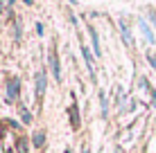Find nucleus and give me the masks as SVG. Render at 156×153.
Masks as SVG:
<instances>
[{"label":"nucleus","mask_w":156,"mask_h":153,"mask_svg":"<svg viewBox=\"0 0 156 153\" xmlns=\"http://www.w3.org/2000/svg\"><path fill=\"white\" fill-rule=\"evenodd\" d=\"M18 90H20L18 77H12V79H9V83H7V99H9V101H14V99L18 97Z\"/></svg>","instance_id":"f257e3e1"},{"label":"nucleus","mask_w":156,"mask_h":153,"mask_svg":"<svg viewBox=\"0 0 156 153\" xmlns=\"http://www.w3.org/2000/svg\"><path fill=\"white\" fill-rule=\"evenodd\" d=\"M50 65H52V72H55L57 81H61V70H59V56H57L55 47H52V52H50Z\"/></svg>","instance_id":"f03ea898"},{"label":"nucleus","mask_w":156,"mask_h":153,"mask_svg":"<svg viewBox=\"0 0 156 153\" xmlns=\"http://www.w3.org/2000/svg\"><path fill=\"white\" fill-rule=\"evenodd\" d=\"M45 95V72H39L36 75V97H43Z\"/></svg>","instance_id":"7ed1b4c3"},{"label":"nucleus","mask_w":156,"mask_h":153,"mask_svg":"<svg viewBox=\"0 0 156 153\" xmlns=\"http://www.w3.org/2000/svg\"><path fill=\"white\" fill-rule=\"evenodd\" d=\"M90 32V38H93V50H95V56H100L102 52H100V43H98V32H95V27H88Z\"/></svg>","instance_id":"20e7f679"},{"label":"nucleus","mask_w":156,"mask_h":153,"mask_svg":"<svg viewBox=\"0 0 156 153\" xmlns=\"http://www.w3.org/2000/svg\"><path fill=\"white\" fill-rule=\"evenodd\" d=\"M82 54H84V61H86V65H88V70L95 72V70H93V56L88 54V50H86V47H82Z\"/></svg>","instance_id":"39448f33"},{"label":"nucleus","mask_w":156,"mask_h":153,"mask_svg":"<svg viewBox=\"0 0 156 153\" xmlns=\"http://www.w3.org/2000/svg\"><path fill=\"white\" fill-rule=\"evenodd\" d=\"M120 27H122V34H125V43L129 45V43H131V34H129V27H127L125 20H120Z\"/></svg>","instance_id":"423d86ee"},{"label":"nucleus","mask_w":156,"mask_h":153,"mask_svg":"<svg viewBox=\"0 0 156 153\" xmlns=\"http://www.w3.org/2000/svg\"><path fill=\"white\" fill-rule=\"evenodd\" d=\"M20 115H23V122H27V124L32 122V113H30V110H27V108H25V106H23V108H20Z\"/></svg>","instance_id":"0eeeda50"},{"label":"nucleus","mask_w":156,"mask_h":153,"mask_svg":"<svg viewBox=\"0 0 156 153\" xmlns=\"http://www.w3.org/2000/svg\"><path fill=\"white\" fill-rule=\"evenodd\" d=\"M43 142H45V135H43V133H36V135H34V146H43Z\"/></svg>","instance_id":"6e6552de"},{"label":"nucleus","mask_w":156,"mask_h":153,"mask_svg":"<svg viewBox=\"0 0 156 153\" xmlns=\"http://www.w3.org/2000/svg\"><path fill=\"white\" fill-rule=\"evenodd\" d=\"M100 101H102V117H106V101H104V92H100Z\"/></svg>","instance_id":"1a4fd4ad"},{"label":"nucleus","mask_w":156,"mask_h":153,"mask_svg":"<svg viewBox=\"0 0 156 153\" xmlns=\"http://www.w3.org/2000/svg\"><path fill=\"white\" fill-rule=\"evenodd\" d=\"M140 27H143V32H145V36H147L149 41H154V36H152V32H149V27H147V25H145V23H140Z\"/></svg>","instance_id":"9d476101"},{"label":"nucleus","mask_w":156,"mask_h":153,"mask_svg":"<svg viewBox=\"0 0 156 153\" xmlns=\"http://www.w3.org/2000/svg\"><path fill=\"white\" fill-rule=\"evenodd\" d=\"M18 153H27V146H25V140L18 142Z\"/></svg>","instance_id":"9b49d317"},{"label":"nucleus","mask_w":156,"mask_h":153,"mask_svg":"<svg viewBox=\"0 0 156 153\" xmlns=\"http://www.w3.org/2000/svg\"><path fill=\"white\" fill-rule=\"evenodd\" d=\"M147 59H149V63H152L154 70H156V56H154V54H147Z\"/></svg>","instance_id":"f8f14e48"},{"label":"nucleus","mask_w":156,"mask_h":153,"mask_svg":"<svg viewBox=\"0 0 156 153\" xmlns=\"http://www.w3.org/2000/svg\"><path fill=\"white\" fill-rule=\"evenodd\" d=\"M152 99H154V104H156V90H154V92H152Z\"/></svg>","instance_id":"ddd939ff"},{"label":"nucleus","mask_w":156,"mask_h":153,"mask_svg":"<svg viewBox=\"0 0 156 153\" xmlns=\"http://www.w3.org/2000/svg\"><path fill=\"white\" fill-rule=\"evenodd\" d=\"M84 153H90V151H88V146H84Z\"/></svg>","instance_id":"4468645a"},{"label":"nucleus","mask_w":156,"mask_h":153,"mask_svg":"<svg viewBox=\"0 0 156 153\" xmlns=\"http://www.w3.org/2000/svg\"><path fill=\"white\" fill-rule=\"evenodd\" d=\"M25 5H32V0H25Z\"/></svg>","instance_id":"2eb2a0df"},{"label":"nucleus","mask_w":156,"mask_h":153,"mask_svg":"<svg viewBox=\"0 0 156 153\" xmlns=\"http://www.w3.org/2000/svg\"><path fill=\"white\" fill-rule=\"evenodd\" d=\"M0 12H2V2H0Z\"/></svg>","instance_id":"dca6fc26"},{"label":"nucleus","mask_w":156,"mask_h":153,"mask_svg":"<svg viewBox=\"0 0 156 153\" xmlns=\"http://www.w3.org/2000/svg\"><path fill=\"white\" fill-rule=\"evenodd\" d=\"M70 2H75V0H70Z\"/></svg>","instance_id":"f3484780"}]
</instances>
